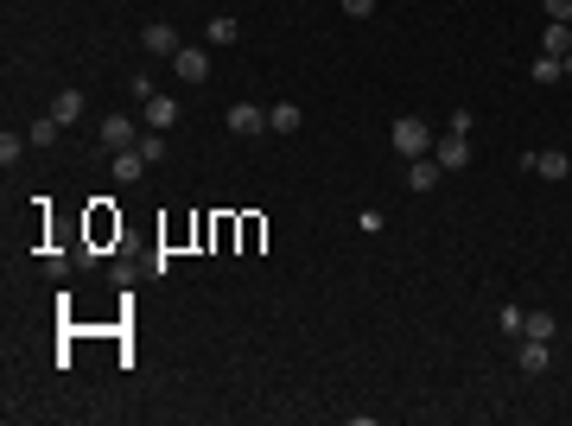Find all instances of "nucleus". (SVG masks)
<instances>
[{
	"label": "nucleus",
	"mask_w": 572,
	"mask_h": 426,
	"mask_svg": "<svg viewBox=\"0 0 572 426\" xmlns=\"http://www.w3.org/2000/svg\"><path fill=\"white\" fill-rule=\"evenodd\" d=\"M388 140H394V153H407V160H426V153H433V127H426L420 115H401V121L388 127Z\"/></svg>",
	"instance_id": "1"
},
{
	"label": "nucleus",
	"mask_w": 572,
	"mask_h": 426,
	"mask_svg": "<svg viewBox=\"0 0 572 426\" xmlns=\"http://www.w3.org/2000/svg\"><path fill=\"white\" fill-rule=\"evenodd\" d=\"M433 160H439L446 172H464V166H471V134H452V127H446V134L433 140Z\"/></svg>",
	"instance_id": "2"
},
{
	"label": "nucleus",
	"mask_w": 572,
	"mask_h": 426,
	"mask_svg": "<svg viewBox=\"0 0 572 426\" xmlns=\"http://www.w3.org/2000/svg\"><path fill=\"white\" fill-rule=\"evenodd\" d=\"M439 178H446V166L426 153V160H407V191L413 197H426V191H439Z\"/></svg>",
	"instance_id": "3"
},
{
	"label": "nucleus",
	"mask_w": 572,
	"mask_h": 426,
	"mask_svg": "<svg viewBox=\"0 0 572 426\" xmlns=\"http://www.w3.org/2000/svg\"><path fill=\"white\" fill-rule=\"evenodd\" d=\"M172 70H178V83H204V77H210V51H204V45H185V51L172 57Z\"/></svg>",
	"instance_id": "4"
},
{
	"label": "nucleus",
	"mask_w": 572,
	"mask_h": 426,
	"mask_svg": "<svg viewBox=\"0 0 572 426\" xmlns=\"http://www.w3.org/2000/svg\"><path fill=\"white\" fill-rule=\"evenodd\" d=\"M134 140H140V127H134V115H108V121H102V147H108V153H127V147H134Z\"/></svg>",
	"instance_id": "5"
},
{
	"label": "nucleus",
	"mask_w": 572,
	"mask_h": 426,
	"mask_svg": "<svg viewBox=\"0 0 572 426\" xmlns=\"http://www.w3.org/2000/svg\"><path fill=\"white\" fill-rule=\"evenodd\" d=\"M230 134H242V140H248V134H267V109H261V102H236V109H230Z\"/></svg>",
	"instance_id": "6"
},
{
	"label": "nucleus",
	"mask_w": 572,
	"mask_h": 426,
	"mask_svg": "<svg viewBox=\"0 0 572 426\" xmlns=\"http://www.w3.org/2000/svg\"><path fill=\"white\" fill-rule=\"evenodd\" d=\"M140 45H147L153 57H178V51H185V39H178L172 26H147V32H140Z\"/></svg>",
	"instance_id": "7"
},
{
	"label": "nucleus",
	"mask_w": 572,
	"mask_h": 426,
	"mask_svg": "<svg viewBox=\"0 0 572 426\" xmlns=\"http://www.w3.org/2000/svg\"><path fill=\"white\" fill-rule=\"evenodd\" d=\"M140 121H147L153 134H166V127L178 121V102H172V96H147V109H140Z\"/></svg>",
	"instance_id": "8"
},
{
	"label": "nucleus",
	"mask_w": 572,
	"mask_h": 426,
	"mask_svg": "<svg viewBox=\"0 0 572 426\" xmlns=\"http://www.w3.org/2000/svg\"><path fill=\"white\" fill-rule=\"evenodd\" d=\"M267 127H273V134H299V127H306L299 102H273V109H267Z\"/></svg>",
	"instance_id": "9"
},
{
	"label": "nucleus",
	"mask_w": 572,
	"mask_h": 426,
	"mask_svg": "<svg viewBox=\"0 0 572 426\" xmlns=\"http://www.w3.org/2000/svg\"><path fill=\"white\" fill-rule=\"evenodd\" d=\"M547 363H553V343H547V337H528V343H522V376H541Z\"/></svg>",
	"instance_id": "10"
},
{
	"label": "nucleus",
	"mask_w": 572,
	"mask_h": 426,
	"mask_svg": "<svg viewBox=\"0 0 572 426\" xmlns=\"http://www.w3.org/2000/svg\"><path fill=\"white\" fill-rule=\"evenodd\" d=\"M534 172H541V178H553V185H559V178H572V160H566V153H553V147H547V153H534Z\"/></svg>",
	"instance_id": "11"
},
{
	"label": "nucleus",
	"mask_w": 572,
	"mask_h": 426,
	"mask_svg": "<svg viewBox=\"0 0 572 426\" xmlns=\"http://www.w3.org/2000/svg\"><path fill=\"white\" fill-rule=\"evenodd\" d=\"M140 172H147V160H140L134 147H127V153H115V185H140Z\"/></svg>",
	"instance_id": "12"
},
{
	"label": "nucleus",
	"mask_w": 572,
	"mask_h": 426,
	"mask_svg": "<svg viewBox=\"0 0 572 426\" xmlns=\"http://www.w3.org/2000/svg\"><path fill=\"white\" fill-rule=\"evenodd\" d=\"M541 51H547V57H566V51H572V26H553V20H547V32H541Z\"/></svg>",
	"instance_id": "13"
},
{
	"label": "nucleus",
	"mask_w": 572,
	"mask_h": 426,
	"mask_svg": "<svg viewBox=\"0 0 572 426\" xmlns=\"http://www.w3.org/2000/svg\"><path fill=\"white\" fill-rule=\"evenodd\" d=\"M553 331H559L553 312H528V318H522V337H547V343H553Z\"/></svg>",
	"instance_id": "14"
},
{
	"label": "nucleus",
	"mask_w": 572,
	"mask_h": 426,
	"mask_svg": "<svg viewBox=\"0 0 572 426\" xmlns=\"http://www.w3.org/2000/svg\"><path fill=\"white\" fill-rule=\"evenodd\" d=\"M51 115H57L64 127H70V121H83V96H77V90H64V96L51 102Z\"/></svg>",
	"instance_id": "15"
},
{
	"label": "nucleus",
	"mask_w": 572,
	"mask_h": 426,
	"mask_svg": "<svg viewBox=\"0 0 572 426\" xmlns=\"http://www.w3.org/2000/svg\"><path fill=\"white\" fill-rule=\"evenodd\" d=\"M236 39H242V20H230V13L210 20V45H236Z\"/></svg>",
	"instance_id": "16"
},
{
	"label": "nucleus",
	"mask_w": 572,
	"mask_h": 426,
	"mask_svg": "<svg viewBox=\"0 0 572 426\" xmlns=\"http://www.w3.org/2000/svg\"><path fill=\"white\" fill-rule=\"evenodd\" d=\"M134 153H140V160H147V166H153V160H166V134H153V127H147V134H140V140H134Z\"/></svg>",
	"instance_id": "17"
},
{
	"label": "nucleus",
	"mask_w": 572,
	"mask_h": 426,
	"mask_svg": "<svg viewBox=\"0 0 572 426\" xmlns=\"http://www.w3.org/2000/svg\"><path fill=\"white\" fill-rule=\"evenodd\" d=\"M528 77H534V83H559V77H566V64L541 51V57H534V70H528Z\"/></svg>",
	"instance_id": "18"
},
{
	"label": "nucleus",
	"mask_w": 572,
	"mask_h": 426,
	"mask_svg": "<svg viewBox=\"0 0 572 426\" xmlns=\"http://www.w3.org/2000/svg\"><path fill=\"white\" fill-rule=\"evenodd\" d=\"M57 127H64V121H57V115H45V121H32V127H26V140H32V147H51Z\"/></svg>",
	"instance_id": "19"
},
{
	"label": "nucleus",
	"mask_w": 572,
	"mask_h": 426,
	"mask_svg": "<svg viewBox=\"0 0 572 426\" xmlns=\"http://www.w3.org/2000/svg\"><path fill=\"white\" fill-rule=\"evenodd\" d=\"M26 147H32V140H20V134L7 127V134H0V166H13V160H20Z\"/></svg>",
	"instance_id": "20"
},
{
	"label": "nucleus",
	"mask_w": 572,
	"mask_h": 426,
	"mask_svg": "<svg viewBox=\"0 0 572 426\" xmlns=\"http://www.w3.org/2000/svg\"><path fill=\"white\" fill-rule=\"evenodd\" d=\"M522 318H528V312H522V306H503V312H496V325H503V331H509V337H522Z\"/></svg>",
	"instance_id": "21"
},
{
	"label": "nucleus",
	"mask_w": 572,
	"mask_h": 426,
	"mask_svg": "<svg viewBox=\"0 0 572 426\" xmlns=\"http://www.w3.org/2000/svg\"><path fill=\"white\" fill-rule=\"evenodd\" d=\"M541 7H547L553 26H572V0H541Z\"/></svg>",
	"instance_id": "22"
},
{
	"label": "nucleus",
	"mask_w": 572,
	"mask_h": 426,
	"mask_svg": "<svg viewBox=\"0 0 572 426\" xmlns=\"http://www.w3.org/2000/svg\"><path fill=\"white\" fill-rule=\"evenodd\" d=\"M127 90H134L140 102H147V96H160V90H153V77H147V70H134V77H127Z\"/></svg>",
	"instance_id": "23"
},
{
	"label": "nucleus",
	"mask_w": 572,
	"mask_h": 426,
	"mask_svg": "<svg viewBox=\"0 0 572 426\" xmlns=\"http://www.w3.org/2000/svg\"><path fill=\"white\" fill-rule=\"evenodd\" d=\"M356 223H363V236H382V230H388V217H382V210H363Z\"/></svg>",
	"instance_id": "24"
},
{
	"label": "nucleus",
	"mask_w": 572,
	"mask_h": 426,
	"mask_svg": "<svg viewBox=\"0 0 572 426\" xmlns=\"http://www.w3.org/2000/svg\"><path fill=\"white\" fill-rule=\"evenodd\" d=\"M337 7H343L350 20H369V13H376V0H337Z\"/></svg>",
	"instance_id": "25"
},
{
	"label": "nucleus",
	"mask_w": 572,
	"mask_h": 426,
	"mask_svg": "<svg viewBox=\"0 0 572 426\" xmlns=\"http://www.w3.org/2000/svg\"><path fill=\"white\" fill-rule=\"evenodd\" d=\"M70 274V255H45V280H64Z\"/></svg>",
	"instance_id": "26"
},
{
	"label": "nucleus",
	"mask_w": 572,
	"mask_h": 426,
	"mask_svg": "<svg viewBox=\"0 0 572 426\" xmlns=\"http://www.w3.org/2000/svg\"><path fill=\"white\" fill-rule=\"evenodd\" d=\"M559 64H566V77H572V51H566V57H559Z\"/></svg>",
	"instance_id": "27"
}]
</instances>
